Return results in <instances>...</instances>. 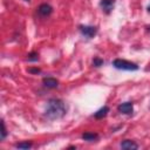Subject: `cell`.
Segmentation results:
<instances>
[{
	"mask_svg": "<svg viewBox=\"0 0 150 150\" xmlns=\"http://www.w3.org/2000/svg\"><path fill=\"white\" fill-rule=\"evenodd\" d=\"M67 112V107L63 103V101L59 98H52L47 102V108L45 111V115L49 120H59L63 117Z\"/></svg>",
	"mask_w": 150,
	"mask_h": 150,
	"instance_id": "obj_1",
	"label": "cell"
},
{
	"mask_svg": "<svg viewBox=\"0 0 150 150\" xmlns=\"http://www.w3.org/2000/svg\"><path fill=\"white\" fill-rule=\"evenodd\" d=\"M112 66L117 69H122V70H137L138 66L134 62L127 61V60H122V59H116L112 61Z\"/></svg>",
	"mask_w": 150,
	"mask_h": 150,
	"instance_id": "obj_2",
	"label": "cell"
},
{
	"mask_svg": "<svg viewBox=\"0 0 150 150\" xmlns=\"http://www.w3.org/2000/svg\"><path fill=\"white\" fill-rule=\"evenodd\" d=\"M80 32H81V34L82 35H84L86 38H88V39H90V38H94L95 35H96V33H97V28L96 27H94V26H80Z\"/></svg>",
	"mask_w": 150,
	"mask_h": 150,
	"instance_id": "obj_3",
	"label": "cell"
},
{
	"mask_svg": "<svg viewBox=\"0 0 150 150\" xmlns=\"http://www.w3.org/2000/svg\"><path fill=\"white\" fill-rule=\"evenodd\" d=\"M117 110L121 112V114H125V115H129L134 110V104L131 102H124V103H121L118 107H117Z\"/></svg>",
	"mask_w": 150,
	"mask_h": 150,
	"instance_id": "obj_4",
	"label": "cell"
},
{
	"mask_svg": "<svg viewBox=\"0 0 150 150\" xmlns=\"http://www.w3.org/2000/svg\"><path fill=\"white\" fill-rule=\"evenodd\" d=\"M114 5H115V0H101L100 1V6L105 13H110L111 9L114 8Z\"/></svg>",
	"mask_w": 150,
	"mask_h": 150,
	"instance_id": "obj_5",
	"label": "cell"
},
{
	"mask_svg": "<svg viewBox=\"0 0 150 150\" xmlns=\"http://www.w3.org/2000/svg\"><path fill=\"white\" fill-rule=\"evenodd\" d=\"M38 11H39V13H40L42 16H48V15L52 14L53 8H52V6L48 5V4H41V5L39 6Z\"/></svg>",
	"mask_w": 150,
	"mask_h": 150,
	"instance_id": "obj_6",
	"label": "cell"
},
{
	"mask_svg": "<svg viewBox=\"0 0 150 150\" xmlns=\"http://www.w3.org/2000/svg\"><path fill=\"white\" fill-rule=\"evenodd\" d=\"M42 82H43V86L49 88V89H54L59 86V81L54 77H45Z\"/></svg>",
	"mask_w": 150,
	"mask_h": 150,
	"instance_id": "obj_7",
	"label": "cell"
},
{
	"mask_svg": "<svg viewBox=\"0 0 150 150\" xmlns=\"http://www.w3.org/2000/svg\"><path fill=\"white\" fill-rule=\"evenodd\" d=\"M121 148L122 149H125V150H131V149H137L138 145L134 142V141H130V139H125L121 143Z\"/></svg>",
	"mask_w": 150,
	"mask_h": 150,
	"instance_id": "obj_8",
	"label": "cell"
},
{
	"mask_svg": "<svg viewBox=\"0 0 150 150\" xmlns=\"http://www.w3.org/2000/svg\"><path fill=\"white\" fill-rule=\"evenodd\" d=\"M108 112H109V108H108V107H102L101 109H98V110L95 112L94 117L97 118V120H100V118H103Z\"/></svg>",
	"mask_w": 150,
	"mask_h": 150,
	"instance_id": "obj_9",
	"label": "cell"
},
{
	"mask_svg": "<svg viewBox=\"0 0 150 150\" xmlns=\"http://www.w3.org/2000/svg\"><path fill=\"white\" fill-rule=\"evenodd\" d=\"M97 137H98V135L95 134V132H84L82 135V138L84 141H88V142H93V141L97 139Z\"/></svg>",
	"mask_w": 150,
	"mask_h": 150,
	"instance_id": "obj_10",
	"label": "cell"
},
{
	"mask_svg": "<svg viewBox=\"0 0 150 150\" xmlns=\"http://www.w3.org/2000/svg\"><path fill=\"white\" fill-rule=\"evenodd\" d=\"M18 149H29L30 146H32V142H21V143H18L16 145H15Z\"/></svg>",
	"mask_w": 150,
	"mask_h": 150,
	"instance_id": "obj_11",
	"label": "cell"
},
{
	"mask_svg": "<svg viewBox=\"0 0 150 150\" xmlns=\"http://www.w3.org/2000/svg\"><path fill=\"white\" fill-rule=\"evenodd\" d=\"M39 60V54L35 52H32L28 54V61H38Z\"/></svg>",
	"mask_w": 150,
	"mask_h": 150,
	"instance_id": "obj_12",
	"label": "cell"
},
{
	"mask_svg": "<svg viewBox=\"0 0 150 150\" xmlns=\"http://www.w3.org/2000/svg\"><path fill=\"white\" fill-rule=\"evenodd\" d=\"M7 136V130H6V127H5V122L1 121V139H5Z\"/></svg>",
	"mask_w": 150,
	"mask_h": 150,
	"instance_id": "obj_13",
	"label": "cell"
},
{
	"mask_svg": "<svg viewBox=\"0 0 150 150\" xmlns=\"http://www.w3.org/2000/svg\"><path fill=\"white\" fill-rule=\"evenodd\" d=\"M93 64H94L95 67H100V66L103 64V60H101V59H98V57H95V59L93 60Z\"/></svg>",
	"mask_w": 150,
	"mask_h": 150,
	"instance_id": "obj_14",
	"label": "cell"
},
{
	"mask_svg": "<svg viewBox=\"0 0 150 150\" xmlns=\"http://www.w3.org/2000/svg\"><path fill=\"white\" fill-rule=\"evenodd\" d=\"M28 71H29V73H33V74H38V73H40L41 70H40L39 68H30V69H28Z\"/></svg>",
	"mask_w": 150,
	"mask_h": 150,
	"instance_id": "obj_15",
	"label": "cell"
},
{
	"mask_svg": "<svg viewBox=\"0 0 150 150\" xmlns=\"http://www.w3.org/2000/svg\"><path fill=\"white\" fill-rule=\"evenodd\" d=\"M148 11H149V13H150V6H149V7H148Z\"/></svg>",
	"mask_w": 150,
	"mask_h": 150,
	"instance_id": "obj_16",
	"label": "cell"
},
{
	"mask_svg": "<svg viewBox=\"0 0 150 150\" xmlns=\"http://www.w3.org/2000/svg\"><path fill=\"white\" fill-rule=\"evenodd\" d=\"M25 1H29V0H25Z\"/></svg>",
	"mask_w": 150,
	"mask_h": 150,
	"instance_id": "obj_17",
	"label": "cell"
}]
</instances>
